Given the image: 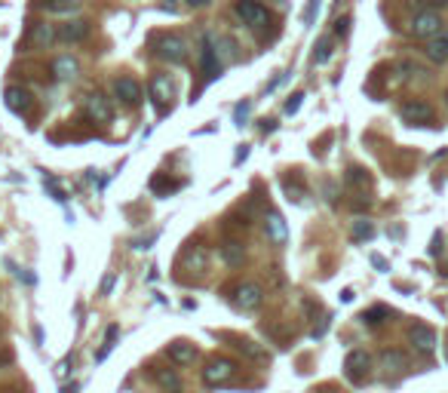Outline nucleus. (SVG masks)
Segmentation results:
<instances>
[{"instance_id":"nucleus-4","label":"nucleus","mask_w":448,"mask_h":393,"mask_svg":"<svg viewBox=\"0 0 448 393\" xmlns=\"http://www.w3.org/2000/svg\"><path fill=\"white\" fill-rule=\"evenodd\" d=\"M181 267H184V271L206 274V271H209V249H206L203 243L184 246V252H181Z\"/></svg>"},{"instance_id":"nucleus-7","label":"nucleus","mask_w":448,"mask_h":393,"mask_svg":"<svg viewBox=\"0 0 448 393\" xmlns=\"http://www.w3.org/2000/svg\"><path fill=\"white\" fill-rule=\"evenodd\" d=\"M87 117L96 120V123H111L114 120L111 98H105L102 92H92V96H87Z\"/></svg>"},{"instance_id":"nucleus-13","label":"nucleus","mask_w":448,"mask_h":393,"mask_svg":"<svg viewBox=\"0 0 448 393\" xmlns=\"http://www.w3.org/2000/svg\"><path fill=\"white\" fill-rule=\"evenodd\" d=\"M3 102H6V107H10L13 114H25L31 107V92L22 89V87H10L3 92Z\"/></svg>"},{"instance_id":"nucleus-29","label":"nucleus","mask_w":448,"mask_h":393,"mask_svg":"<svg viewBox=\"0 0 448 393\" xmlns=\"http://www.w3.org/2000/svg\"><path fill=\"white\" fill-rule=\"evenodd\" d=\"M372 237H375L372 221H353V240L362 243V240H372Z\"/></svg>"},{"instance_id":"nucleus-10","label":"nucleus","mask_w":448,"mask_h":393,"mask_svg":"<svg viewBox=\"0 0 448 393\" xmlns=\"http://www.w3.org/2000/svg\"><path fill=\"white\" fill-rule=\"evenodd\" d=\"M408 341H412V348L418 353H430L436 348V332L430 326H424V322H415V326L408 329Z\"/></svg>"},{"instance_id":"nucleus-5","label":"nucleus","mask_w":448,"mask_h":393,"mask_svg":"<svg viewBox=\"0 0 448 393\" xmlns=\"http://www.w3.org/2000/svg\"><path fill=\"white\" fill-rule=\"evenodd\" d=\"M439 31H442V19H439V13H418L412 22V34L415 37H427V40H433L439 37Z\"/></svg>"},{"instance_id":"nucleus-38","label":"nucleus","mask_w":448,"mask_h":393,"mask_svg":"<svg viewBox=\"0 0 448 393\" xmlns=\"http://www.w3.org/2000/svg\"><path fill=\"white\" fill-rule=\"evenodd\" d=\"M114 280H117V276H114V274H107L105 280H102V295H107V292L114 289Z\"/></svg>"},{"instance_id":"nucleus-25","label":"nucleus","mask_w":448,"mask_h":393,"mask_svg":"<svg viewBox=\"0 0 448 393\" xmlns=\"http://www.w3.org/2000/svg\"><path fill=\"white\" fill-rule=\"evenodd\" d=\"M117 335H120V326L114 322V326H107V332H105V344H102V350L96 353V363H105L107 359V353L114 350V341H117Z\"/></svg>"},{"instance_id":"nucleus-19","label":"nucleus","mask_w":448,"mask_h":393,"mask_svg":"<svg viewBox=\"0 0 448 393\" xmlns=\"http://www.w3.org/2000/svg\"><path fill=\"white\" fill-rule=\"evenodd\" d=\"M59 37V31H52V25H46V22H40V25L31 28V37L28 43L34 46V50H46V46H52V40Z\"/></svg>"},{"instance_id":"nucleus-33","label":"nucleus","mask_w":448,"mask_h":393,"mask_svg":"<svg viewBox=\"0 0 448 393\" xmlns=\"http://www.w3.org/2000/svg\"><path fill=\"white\" fill-rule=\"evenodd\" d=\"M43 188H50V191H52V200H59V203H65V200H68V197H65V191L59 188L52 175H43Z\"/></svg>"},{"instance_id":"nucleus-30","label":"nucleus","mask_w":448,"mask_h":393,"mask_svg":"<svg viewBox=\"0 0 448 393\" xmlns=\"http://www.w3.org/2000/svg\"><path fill=\"white\" fill-rule=\"evenodd\" d=\"M283 188H285V194H289V200H295V203H301V200L307 197V191L301 188V181H292V179H285V181H283Z\"/></svg>"},{"instance_id":"nucleus-26","label":"nucleus","mask_w":448,"mask_h":393,"mask_svg":"<svg viewBox=\"0 0 448 393\" xmlns=\"http://www.w3.org/2000/svg\"><path fill=\"white\" fill-rule=\"evenodd\" d=\"M381 366L387 369V372H399V369H405L403 350H384V353H381Z\"/></svg>"},{"instance_id":"nucleus-21","label":"nucleus","mask_w":448,"mask_h":393,"mask_svg":"<svg viewBox=\"0 0 448 393\" xmlns=\"http://www.w3.org/2000/svg\"><path fill=\"white\" fill-rule=\"evenodd\" d=\"M221 258H224V265L239 267V265H243V258H246L243 243H239V240H224L221 243Z\"/></svg>"},{"instance_id":"nucleus-6","label":"nucleus","mask_w":448,"mask_h":393,"mask_svg":"<svg viewBox=\"0 0 448 393\" xmlns=\"http://www.w3.org/2000/svg\"><path fill=\"white\" fill-rule=\"evenodd\" d=\"M368 369H372V357H368L366 350H350V353H347L344 372H347V378H350V381L359 384L368 375Z\"/></svg>"},{"instance_id":"nucleus-37","label":"nucleus","mask_w":448,"mask_h":393,"mask_svg":"<svg viewBox=\"0 0 448 393\" xmlns=\"http://www.w3.org/2000/svg\"><path fill=\"white\" fill-rule=\"evenodd\" d=\"M246 114H249V102H243V105H237V111H234V117H237V123L243 126V120H246Z\"/></svg>"},{"instance_id":"nucleus-15","label":"nucleus","mask_w":448,"mask_h":393,"mask_svg":"<svg viewBox=\"0 0 448 393\" xmlns=\"http://www.w3.org/2000/svg\"><path fill=\"white\" fill-rule=\"evenodd\" d=\"M166 353H169V359H172L175 366H191L197 359V348L194 344H188V341H172Z\"/></svg>"},{"instance_id":"nucleus-39","label":"nucleus","mask_w":448,"mask_h":393,"mask_svg":"<svg viewBox=\"0 0 448 393\" xmlns=\"http://www.w3.org/2000/svg\"><path fill=\"white\" fill-rule=\"evenodd\" d=\"M442 252V234H436L433 237V246H430V255H439Z\"/></svg>"},{"instance_id":"nucleus-17","label":"nucleus","mask_w":448,"mask_h":393,"mask_svg":"<svg viewBox=\"0 0 448 393\" xmlns=\"http://www.w3.org/2000/svg\"><path fill=\"white\" fill-rule=\"evenodd\" d=\"M234 348H237L239 353H243L246 359H252V363H267V359H270L267 348H261L258 341H249V338H237Z\"/></svg>"},{"instance_id":"nucleus-46","label":"nucleus","mask_w":448,"mask_h":393,"mask_svg":"<svg viewBox=\"0 0 448 393\" xmlns=\"http://www.w3.org/2000/svg\"><path fill=\"white\" fill-rule=\"evenodd\" d=\"M445 359H448V350H445Z\"/></svg>"},{"instance_id":"nucleus-14","label":"nucleus","mask_w":448,"mask_h":393,"mask_svg":"<svg viewBox=\"0 0 448 393\" xmlns=\"http://www.w3.org/2000/svg\"><path fill=\"white\" fill-rule=\"evenodd\" d=\"M151 98H154V105H157L160 111H163L166 102L172 98V83H169L166 74H157V77L151 80Z\"/></svg>"},{"instance_id":"nucleus-12","label":"nucleus","mask_w":448,"mask_h":393,"mask_svg":"<svg viewBox=\"0 0 448 393\" xmlns=\"http://www.w3.org/2000/svg\"><path fill=\"white\" fill-rule=\"evenodd\" d=\"M264 230H267V240L274 243V246H283L285 240H289V228H285V221H283L280 212H267Z\"/></svg>"},{"instance_id":"nucleus-20","label":"nucleus","mask_w":448,"mask_h":393,"mask_svg":"<svg viewBox=\"0 0 448 393\" xmlns=\"http://www.w3.org/2000/svg\"><path fill=\"white\" fill-rule=\"evenodd\" d=\"M151 375H154V381H157L163 390H169V393H179L181 390V378L175 375V369H157V366H154Z\"/></svg>"},{"instance_id":"nucleus-40","label":"nucleus","mask_w":448,"mask_h":393,"mask_svg":"<svg viewBox=\"0 0 448 393\" xmlns=\"http://www.w3.org/2000/svg\"><path fill=\"white\" fill-rule=\"evenodd\" d=\"M372 265H375V267H381V271H387V261H384V258H378V255L372 258Z\"/></svg>"},{"instance_id":"nucleus-27","label":"nucleus","mask_w":448,"mask_h":393,"mask_svg":"<svg viewBox=\"0 0 448 393\" xmlns=\"http://www.w3.org/2000/svg\"><path fill=\"white\" fill-rule=\"evenodd\" d=\"M46 6V13H77L80 10V0H40Z\"/></svg>"},{"instance_id":"nucleus-22","label":"nucleus","mask_w":448,"mask_h":393,"mask_svg":"<svg viewBox=\"0 0 448 393\" xmlns=\"http://www.w3.org/2000/svg\"><path fill=\"white\" fill-rule=\"evenodd\" d=\"M427 59L436 61V65L448 61V40H445V34H439V37H433V40H427Z\"/></svg>"},{"instance_id":"nucleus-24","label":"nucleus","mask_w":448,"mask_h":393,"mask_svg":"<svg viewBox=\"0 0 448 393\" xmlns=\"http://www.w3.org/2000/svg\"><path fill=\"white\" fill-rule=\"evenodd\" d=\"M387 317H390V311L384 304H375V307H368L366 313H362V322H366V326H381V322H387Z\"/></svg>"},{"instance_id":"nucleus-32","label":"nucleus","mask_w":448,"mask_h":393,"mask_svg":"<svg viewBox=\"0 0 448 393\" xmlns=\"http://www.w3.org/2000/svg\"><path fill=\"white\" fill-rule=\"evenodd\" d=\"M175 188H181V181H166V179H160V175L151 181V191H154V194H166V191H175Z\"/></svg>"},{"instance_id":"nucleus-42","label":"nucleus","mask_w":448,"mask_h":393,"mask_svg":"<svg viewBox=\"0 0 448 393\" xmlns=\"http://www.w3.org/2000/svg\"><path fill=\"white\" fill-rule=\"evenodd\" d=\"M188 3H191V6H206L209 0H188Z\"/></svg>"},{"instance_id":"nucleus-43","label":"nucleus","mask_w":448,"mask_h":393,"mask_svg":"<svg viewBox=\"0 0 448 393\" xmlns=\"http://www.w3.org/2000/svg\"><path fill=\"white\" fill-rule=\"evenodd\" d=\"M433 3H436V6H445V3H448V0H433Z\"/></svg>"},{"instance_id":"nucleus-36","label":"nucleus","mask_w":448,"mask_h":393,"mask_svg":"<svg viewBox=\"0 0 448 393\" xmlns=\"http://www.w3.org/2000/svg\"><path fill=\"white\" fill-rule=\"evenodd\" d=\"M301 98H304V92H295V96L285 102V114H298V107H301Z\"/></svg>"},{"instance_id":"nucleus-9","label":"nucleus","mask_w":448,"mask_h":393,"mask_svg":"<svg viewBox=\"0 0 448 393\" xmlns=\"http://www.w3.org/2000/svg\"><path fill=\"white\" fill-rule=\"evenodd\" d=\"M114 96H117L123 105L135 107L142 102V87H138V80H133V77H117V80H114Z\"/></svg>"},{"instance_id":"nucleus-28","label":"nucleus","mask_w":448,"mask_h":393,"mask_svg":"<svg viewBox=\"0 0 448 393\" xmlns=\"http://www.w3.org/2000/svg\"><path fill=\"white\" fill-rule=\"evenodd\" d=\"M331 52H335L331 37H322V40L316 43V50H313V65H326V61L331 59Z\"/></svg>"},{"instance_id":"nucleus-34","label":"nucleus","mask_w":448,"mask_h":393,"mask_svg":"<svg viewBox=\"0 0 448 393\" xmlns=\"http://www.w3.org/2000/svg\"><path fill=\"white\" fill-rule=\"evenodd\" d=\"M350 15H341V19H335V37H347L350 34Z\"/></svg>"},{"instance_id":"nucleus-31","label":"nucleus","mask_w":448,"mask_h":393,"mask_svg":"<svg viewBox=\"0 0 448 393\" xmlns=\"http://www.w3.org/2000/svg\"><path fill=\"white\" fill-rule=\"evenodd\" d=\"M347 184H350V188H366L368 175L362 172V169H347Z\"/></svg>"},{"instance_id":"nucleus-41","label":"nucleus","mask_w":448,"mask_h":393,"mask_svg":"<svg viewBox=\"0 0 448 393\" xmlns=\"http://www.w3.org/2000/svg\"><path fill=\"white\" fill-rule=\"evenodd\" d=\"M341 302H353V289H344V292H341Z\"/></svg>"},{"instance_id":"nucleus-2","label":"nucleus","mask_w":448,"mask_h":393,"mask_svg":"<svg viewBox=\"0 0 448 393\" xmlns=\"http://www.w3.org/2000/svg\"><path fill=\"white\" fill-rule=\"evenodd\" d=\"M234 13L243 19V25H249V28H264L267 22H270L267 6H261L258 0H237Z\"/></svg>"},{"instance_id":"nucleus-35","label":"nucleus","mask_w":448,"mask_h":393,"mask_svg":"<svg viewBox=\"0 0 448 393\" xmlns=\"http://www.w3.org/2000/svg\"><path fill=\"white\" fill-rule=\"evenodd\" d=\"M320 3H322V0H311V3H307V10H304V25H313L316 13H320Z\"/></svg>"},{"instance_id":"nucleus-3","label":"nucleus","mask_w":448,"mask_h":393,"mask_svg":"<svg viewBox=\"0 0 448 393\" xmlns=\"http://www.w3.org/2000/svg\"><path fill=\"white\" fill-rule=\"evenodd\" d=\"M157 52H160V59L169 61V65H181V61H188V40L179 34H166L163 40L157 43Z\"/></svg>"},{"instance_id":"nucleus-18","label":"nucleus","mask_w":448,"mask_h":393,"mask_svg":"<svg viewBox=\"0 0 448 393\" xmlns=\"http://www.w3.org/2000/svg\"><path fill=\"white\" fill-rule=\"evenodd\" d=\"M87 34H89V22H87V19L65 22V25L59 28V37H61L65 43H77V40H83Z\"/></svg>"},{"instance_id":"nucleus-1","label":"nucleus","mask_w":448,"mask_h":393,"mask_svg":"<svg viewBox=\"0 0 448 393\" xmlns=\"http://www.w3.org/2000/svg\"><path fill=\"white\" fill-rule=\"evenodd\" d=\"M234 375H237V363L234 359H209L203 369V381L209 384V387H224V384H230L234 381Z\"/></svg>"},{"instance_id":"nucleus-23","label":"nucleus","mask_w":448,"mask_h":393,"mask_svg":"<svg viewBox=\"0 0 448 393\" xmlns=\"http://www.w3.org/2000/svg\"><path fill=\"white\" fill-rule=\"evenodd\" d=\"M52 74H56L59 80H71V77L77 74V61H74L71 56L56 59V65H52Z\"/></svg>"},{"instance_id":"nucleus-16","label":"nucleus","mask_w":448,"mask_h":393,"mask_svg":"<svg viewBox=\"0 0 448 393\" xmlns=\"http://www.w3.org/2000/svg\"><path fill=\"white\" fill-rule=\"evenodd\" d=\"M399 114H403L405 123H427L430 117H433V107H430L427 102H405Z\"/></svg>"},{"instance_id":"nucleus-11","label":"nucleus","mask_w":448,"mask_h":393,"mask_svg":"<svg viewBox=\"0 0 448 393\" xmlns=\"http://www.w3.org/2000/svg\"><path fill=\"white\" fill-rule=\"evenodd\" d=\"M200 61H203V71L209 80H215V77H221V61H218V50H215L212 37L206 34L203 37V50H200Z\"/></svg>"},{"instance_id":"nucleus-8","label":"nucleus","mask_w":448,"mask_h":393,"mask_svg":"<svg viewBox=\"0 0 448 393\" xmlns=\"http://www.w3.org/2000/svg\"><path fill=\"white\" fill-rule=\"evenodd\" d=\"M234 302H237V307H243V311H255V307H261V302H264V289H261L258 283H243V286H237Z\"/></svg>"},{"instance_id":"nucleus-44","label":"nucleus","mask_w":448,"mask_h":393,"mask_svg":"<svg viewBox=\"0 0 448 393\" xmlns=\"http://www.w3.org/2000/svg\"><path fill=\"white\" fill-rule=\"evenodd\" d=\"M445 105H448V92H445Z\"/></svg>"},{"instance_id":"nucleus-45","label":"nucleus","mask_w":448,"mask_h":393,"mask_svg":"<svg viewBox=\"0 0 448 393\" xmlns=\"http://www.w3.org/2000/svg\"><path fill=\"white\" fill-rule=\"evenodd\" d=\"M445 40H448V31H445Z\"/></svg>"}]
</instances>
